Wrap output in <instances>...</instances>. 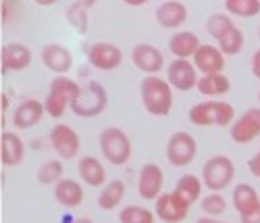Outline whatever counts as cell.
Masks as SVG:
<instances>
[{"label": "cell", "instance_id": "44dd1931", "mask_svg": "<svg viewBox=\"0 0 260 223\" xmlns=\"http://www.w3.org/2000/svg\"><path fill=\"white\" fill-rule=\"evenodd\" d=\"M77 171H79L81 182L88 184V186H92V188H100V190H102L108 182H111V180L106 177L104 165L98 161V157H92V154H85V157L79 159Z\"/></svg>", "mask_w": 260, "mask_h": 223}, {"label": "cell", "instance_id": "b9f144b4", "mask_svg": "<svg viewBox=\"0 0 260 223\" xmlns=\"http://www.w3.org/2000/svg\"><path fill=\"white\" fill-rule=\"evenodd\" d=\"M71 223H94V219H90V217H77Z\"/></svg>", "mask_w": 260, "mask_h": 223}, {"label": "cell", "instance_id": "4dcf8cb0", "mask_svg": "<svg viewBox=\"0 0 260 223\" xmlns=\"http://www.w3.org/2000/svg\"><path fill=\"white\" fill-rule=\"evenodd\" d=\"M119 221L121 223H154L156 213L150 211L148 207H142V205H129V207L121 209Z\"/></svg>", "mask_w": 260, "mask_h": 223}, {"label": "cell", "instance_id": "4fadbf2b", "mask_svg": "<svg viewBox=\"0 0 260 223\" xmlns=\"http://www.w3.org/2000/svg\"><path fill=\"white\" fill-rule=\"evenodd\" d=\"M165 186V173L156 163H146L138 175V194L144 200H158Z\"/></svg>", "mask_w": 260, "mask_h": 223}, {"label": "cell", "instance_id": "4316f807", "mask_svg": "<svg viewBox=\"0 0 260 223\" xmlns=\"http://www.w3.org/2000/svg\"><path fill=\"white\" fill-rule=\"evenodd\" d=\"M231 90V79L225 73H212V75H200L198 79V92L202 96H210L216 100V96H225Z\"/></svg>", "mask_w": 260, "mask_h": 223}, {"label": "cell", "instance_id": "30bf717a", "mask_svg": "<svg viewBox=\"0 0 260 223\" xmlns=\"http://www.w3.org/2000/svg\"><path fill=\"white\" fill-rule=\"evenodd\" d=\"M229 136L235 144H250L260 138V106L246 108L229 129Z\"/></svg>", "mask_w": 260, "mask_h": 223}, {"label": "cell", "instance_id": "e0dca14e", "mask_svg": "<svg viewBox=\"0 0 260 223\" xmlns=\"http://www.w3.org/2000/svg\"><path fill=\"white\" fill-rule=\"evenodd\" d=\"M40 59L46 69L56 75H67L73 69V54L69 48L60 46V44H46L40 52Z\"/></svg>", "mask_w": 260, "mask_h": 223}, {"label": "cell", "instance_id": "5b68a950", "mask_svg": "<svg viewBox=\"0 0 260 223\" xmlns=\"http://www.w3.org/2000/svg\"><path fill=\"white\" fill-rule=\"evenodd\" d=\"M108 106V92L100 81L90 79L81 88L79 96L73 100L71 110L73 115L81 117V119H90V117H98L102 115Z\"/></svg>", "mask_w": 260, "mask_h": 223}, {"label": "cell", "instance_id": "7a4b0ae2", "mask_svg": "<svg viewBox=\"0 0 260 223\" xmlns=\"http://www.w3.org/2000/svg\"><path fill=\"white\" fill-rule=\"evenodd\" d=\"M187 119L198 127H231L237 117L233 104L225 100H204L189 108Z\"/></svg>", "mask_w": 260, "mask_h": 223}, {"label": "cell", "instance_id": "8d00e7d4", "mask_svg": "<svg viewBox=\"0 0 260 223\" xmlns=\"http://www.w3.org/2000/svg\"><path fill=\"white\" fill-rule=\"evenodd\" d=\"M248 169H250V173H252L254 177H260V150L248 161Z\"/></svg>", "mask_w": 260, "mask_h": 223}, {"label": "cell", "instance_id": "f546056e", "mask_svg": "<svg viewBox=\"0 0 260 223\" xmlns=\"http://www.w3.org/2000/svg\"><path fill=\"white\" fill-rule=\"evenodd\" d=\"M235 27V23L231 21V17L227 13H212L206 21V32L208 36H212L216 42L223 40L231 30Z\"/></svg>", "mask_w": 260, "mask_h": 223}, {"label": "cell", "instance_id": "ab89813d", "mask_svg": "<svg viewBox=\"0 0 260 223\" xmlns=\"http://www.w3.org/2000/svg\"><path fill=\"white\" fill-rule=\"evenodd\" d=\"M196 223H231V221H223V219H214V217H200Z\"/></svg>", "mask_w": 260, "mask_h": 223}, {"label": "cell", "instance_id": "ee69618b", "mask_svg": "<svg viewBox=\"0 0 260 223\" xmlns=\"http://www.w3.org/2000/svg\"><path fill=\"white\" fill-rule=\"evenodd\" d=\"M258 102H260V90H258Z\"/></svg>", "mask_w": 260, "mask_h": 223}, {"label": "cell", "instance_id": "5bb4252c", "mask_svg": "<svg viewBox=\"0 0 260 223\" xmlns=\"http://www.w3.org/2000/svg\"><path fill=\"white\" fill-rule=\"evenodd\" d=\"M132 63L146 75H158L165 67V54L152 44H136L132 50Z\"/></svg>", "mask_w": 260, "mask_h": 223}, {"label": "cell", "instance_id": "cb8c5ba5", "mask_svg": "<svg viewBox=\"0 0 260 223\" xmlns=\"http://www.w3.org/2000/svg\"><path fill=\"white\" fill-rule=\"evenodd\" d=\"M231 205H233V209L240 215H246V213H250V211L260 207V196H258L254 186H250V184H237L233 188V192H231Z\"/></svg>", "mask_w": 260, "mask_h": 223}, {"label": "cell", "instance_id": "f35d334b", "mask_svg": "<svg viewBox=\"0 0 260 223\" xmlns=\"http://www.w3.org/2000/svg\"><path fill=\"white\" fill-rule=\"evenodd\" d=\"M250 67H252V75H254L256 79H260V48L252 54V63H250Z\"/></svg>", "mask_w": 260, "mask_h": 223}, {"label": "cell", "instance_id": "f1b7e54d", "mask_svg": "<svg viewBox=\"0 0 260 223\" xmlns=\"http://www.w3.org/2000/svg\"><path fill=\"white\" fill-rule=\"evenodd\" d=\"M38 182L42 186H56L60 180H64V165L60 159H52V161H46V163H42L38 173Z\"/></svg>", "mask_w": 260, "mask_h": 223}, {"label": "cell", "instance_id": "60d3db41", "mask_svg": "<svg viewBox=\"0 0 260 223\" xmlns=\"http://www.w3.org/2000/svg\"><path fill=\"white\" fill-rule=\"evenodd\" d=\"M125 5L136 9V7H144V5H146V0H125Z\"/></svg>", "mask_w": 260, "mask_h": 223}, {"label": "cell", "instance_id": "f6af8a7d", "mask_svg": "<svg viewBox=\"0 0 260 223\" xmlns=\"http://www.w3.org/2000/svg\"><path fill=\"white\" fill-rule=\"evenodd\" d=\"M258 38H260V27H258Z\"/></svg>", "mask_w": 260, "mask_h": 223}, {"label": "cell", "instance_id": "1f68e13d", "mask_svg": "<svg viewBox=\"0 0 260 223\" xmlns=\"http://www.w3.org/2000/svg\"><path fill=\"white\" fill-rule=\"evenodd\" d=\"M200 209H202L204 217L221 219V215L227 213V200L221 192H210L200 200Z\"/></svg>", "mask_w": 260, "mask_h": 223}, {"label": "cell", "instance_id": "277c9868", "mask_svg": "<svg viewBox=\"0 0 260 223\" xmlns=\"http://www.w3.org/2000/svg\"><path fill=\"white\" fill-rule=\"evenodd\" d=\"M98 144H100L102 157L115 167L129 163V159H132V154H134L132 140H129V136L121 127H104L100 131Z\"/></svg>", "mask_w": 260, "mask_h": 223}, {"label": "cell", "instance_id": "e575fe53", "mask_svg": "<svg viewBox=\"0 0 260 223\" xmlns=\"http://www.w3.org/2000/svg\"><path fill=\"white\" fill-rule=\"evenodd\" d=\"M21 3H15V0H3L0 3V19H3V23H7V21L11 19V15L19 9Z\"/></svg>", "mask_w": 260, "mask_h": 223}, {"label": "cell", "instance_id": "d4e9b609", "mask_svg": "<svg viewBox=\"0 0 260 223\" xmlns=\"http://www.w3.org/2000/svg\"><path fill=\"white\" fill-rule=\"evenodd\" d=\"M202 188H204L202 177L193 175V173H185V175H181L179 180H177L175 190H173V192H175L177 196H181L185 203L191 207L193 203H198V200L204 198V196H202Z\"/></svg>", "mask_w": 260, "mask_h": 223}, {"label": "cell", "instance_id": "9c48e42d", "mask_svg": "<svg viewBox=\"0 0 260 223\" xmlns=\"http://www.w3.org/2000/svg\"><path fill=\"white\" fill-rule=\"evenodd\" d=\"M88 63L98 71H115L123 63V50L113 42H94L88 46Z\"/></svg>", "mask_w": 260, "mask_h": 223}, {"label": "cell", "instance_id": "836d02e7", "mask_svg": "<svg viewBox=\"0 0 260 223\" xmlns=\"http://www.w3.org/2000/svg\"><path fill=\"white\" fill-rule=\"evenodd\" d=\"M244 32L240 27H233L223 40H219L216 44H219V50L225 54V57H233V54H240L242 48H244Z\"/></svg>", "mask_w": 260, "mask_h": 223}, {"label": "cell", "instance_id": "7bdbcfd3", "mask_svg": "<svg viewBox=\"0 0 260 223\" xmlns=\"http://www.w3.org/2000/svg\"><path fill=\"white\" fill-rule=\"evenodd\" d=\"M38 5L40 7H52V5H56V0H38Z\"/></svg>", "mask_w": 260, "mask_h": 223}, {"label": "cell", "instance_id": "83f0119b", "mask_svg": "<svg viewBox=\"0 0 260 223\" xmlns=\"http://www.w3.org/2000/svg\"><path fill=\"white\" fill-rule=\"evenodd\" d=\"M125 182L123 180H111L98 194L96 198V203L102 211H115L121 203H123V198H125Z\"/></svg>", "mask_w": 260, "mask_h": 223}, {"label": "cell", "instance_id": "ac0fdd59", "mask_svg": "<svg viewBox=\"0 0 260 223\" xmlns=\"http://www.w3.org/2000/svg\"><path fill=\"white\" fill-rule=\"evenodd\" d=\"M25 159V142L19 133L5 129L0 133V161L5 167H19Z\"/></svg>", "mask_w": 260, "mask_h": 223}, {"label": "cell", "instance_id": "484cf974", "mask_svg": "<svg viewBox=\"0 0 260 223\" xmlns=\"http://www.w3.org/2000/svg\"><path fill=\"white\" fill-rule=\"evenodd\" d=\"M96 3L94 0H77V3H71L67 7V17L69 25L77 32V34H88V27H90V15H88V9H92Z\"/></svg>", "mask_w": 260, "mask_h": 223}, {"label": "cell", "instance_id": "52a82bcc", "mask_svg": "<svg viewBox=\"0 0 260 223\" xmlns=\"http://www.w3.org/2000/svg\"><path fill=\"white\" fill-rule=\"evenodd\" d=\"M198 154V142L189 131L171 133L167 142V161L173 167H187Z\"/></svg>", "mask_w": 260, "mask_h": 223}, {"label": "cell", "instance_id": "d6a6232c", "mask_svg": "<svg viewBox=\"0 0 260 223\" xmlns=\"http://www.w3.org/2000/svg\"><path fill=\"white\" fill-rule=\"evenodd\" d=\"M225 13L231 17H256L260 13V0H227L225 3Z\"/></svg>", "mask_w": 260, "mask_h": 223}, {"label": "cell", "instance_id": "74e56055", "mask_svg": "<svg viewBox=\"0 0 260 223\" xmlns=\"http://www.w3.org/2000/svg\"><path fill=\"white\" fill-rule=\"evenodd\" d=\"M240 223H260V207L246 215H240Z\"/></svg>", "mask_w": 260, "mask_h": 223}, {"label": "cell", "instance_id": "603a6c76", "mask_svg": "<svg viewBox=\"0 0 260 223\" xmlns=\"http://www.w3.org/2000/svg\"><path fill=\"white\" fill-rule=\"evenodd\" d=\"M54 198H56V203L64 209H77L83 203L85 194H83V188L77 180L64 177V180H60L54 186Z\"/></svg>", "mask_w": 260, "mask_h": 223}, {"label": "cell", "instance_id": "ffe728a7", "mask_svg": "<svg viewBox=\"0 0 260 223\" xmlns=\"http://www.w3.org/2000/svg\"><path fill=\"white\" fill-rule=\"evenodd\" d=\"M156 21L165 30H179L187 21V7L179 0H167L156 7Z\"/></svg>", "mask_w": 260, "mask_h": 223}, {"label": "cell", "instance_id": "d6986e66", "mask_svg": "<svg viewBox=\"0 0 260 223\" xmlns=\"http://www.w3.org/2000/svg\"><path fill=\"white\" fill-rule=\"evenodd\" d=\"M193 67L202 73V75H212V73H223L225 69V54L219 50V46L212 44H202L198 52L191 59Z\"/></svg>", "mask_w": 260, "mask_h": 223}, {"label": "cell", "instance_id": "9a60e30c", "mask_svg": "<svg viewBox=\"0 0 260 223\" xmlns=\"http://www.w3.org/2000/svg\"><path fill=\"white\" fill-rule=\"evenodd\" d=\"M31 65V50L21 42H11L0 48V69L3 73L9 71H23Z\"/></svg>", "mask_w": 260, "mask_h": 223}, {"label": "cell", "instance_id": "3957f363", "mask_svg": "<svg viewBox=\"0 0 260 223\" xmlns=\"http://www.w3.org/2000/svg\"><path fill=\"white\" fill-rule=\"evenodd\" d=\"M81 88L83 86H79L75 79H69L67 75H56L54 79H50L48 94H46V100H44L46 113L52 119H60L64 115V110L71 108L73 100L79 96Z\"/></svg>", "mask_w": 260, "mask_h": 223}, {"label": "cell", "instance_id": "8992f818", "mask_svg": "<svg viewBox=\"0 0 260 223\" xmlns=\"http://www.w3.org/2000/svg\"><path fill=\"white\" fill-rule=\"evenodd\" d=\"M200 177L204 182V188H208L210 192H223L231 186L235 177V163L225 154H216L204 163Z\"/></svg>", "mask_w": 260, "mask_h": 223}, {"label": "cell", "instance_id": "8fae6325", "mask_svg": "<svg viewBox=\"0 0 260 223\" xmlns=\"http://www.w3.org/2000/svg\"><path fill=\"white\" fill-rule=\"evenodd\" d=\"M189 205L175 192H162L154 203V213L162 223H181L189 215Z\"/></svg>", "mask_w": 260, "mask_h": 223}, {"label": "cell", "instance_id": "ba28073f", "mask_svg": "<svg viewBox=\"0 0 260 223\" xmlns=\"http://www.w3.org/2000/svg\"><path fill=\"white\" fill-rule=\"evenodd\" d=\"M48 142L54 148V152L58 154V159H62V161L75 159L81 148L79 133L67 123H56L48 133Z\"/></svg>", "mask_w": 260, "mask_h": 223}, {"label": "cell", "instance_id": "7c38bea8", "mask_svg": "<svg viewBox=\"0 0 260 223\" xmlns=\"http://www.w3.org/2000/svg\"><path fill=\"white\" fill-rule=\"evenodd\" d=\"M198 79H200L198 69L193 67L191 61L175 59L167 67V81L171 83V88H175V90L189 92L193 88H198Z\"/></svg>", "mask_w": 260, "mask_h": 223}, {"label": "cell", "instance_id": "d590c367", "mask_svg": "<svg viewBox=\"0 0 260 223\" xmlns=\"http://www.w3.org/2000/svg\"><path fill=\"white\" fill-rule=\"evenodd\" d=\"M9 108H11V94L9 92H3V94H0V121H3V131H5Z\"/></svg>", "mask_w": 260, "mask_h": 223}, {"label": "cell", "instance_id": "2e32d148", "mask_svg": "<svg viewBox=\"0 0 260 223\" xmlns=\"http://www.w3.org/2000/svg\"><path fill=\"white\" fill-rule=\"evenodd\" d=\"M46 115V106L38 98H25L21 100L13 110V125L15 129H29L42 121Z\"/></svg>", "mask_w": 260, "mask_h": 223}, {"label": "cell", "instance_id": "6da1fadb", "mask_svg": "<svg viewBox=\"0 0 260 223\" xmlns=\"http://www.w3.org/2000/svg\"><path fill=\"white\" fill-rule=\"evenodd\" d=\"M140 98L152 117H167L173 108V88L158 75H146L140 83Z\"/></svg>", "mask_w": 260, "mask_h": 223}, {"label": "cell", "instance_id": "7402d4cb", "mask_svg": "<svg viewBox=\"0 0 260 223\" xmlns=\"http://www.w3.org/2000/svg\"><path fill=\"white\" fill-rule=\"evenodd\" d=\"M200 46H202L200 38L193 34V32H187V30L175 32V34L171 36V40H169L171 54L175 57V59H183V61H191Z\"/></svg>", "mask_w": 260, "mask_h": 223}]
</instances>
